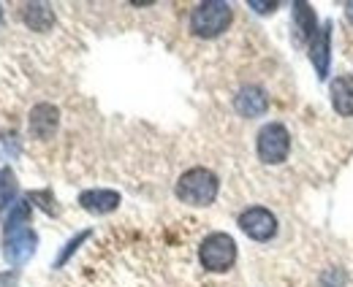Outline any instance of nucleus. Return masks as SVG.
Returning a JSON list of instances; mask_svg holds the SVG:
<instances>
[{
  "label": "nucleus",
  "mask_w": 353,
  "mask_h": 287,
  "mask_svg": "<svg viewBox=\"0 0 353 287\" xmlns=\"http://www.w3.org/2000/svg\"><path fill=\"white\" fill-rule=\"evenodd\" d=\"M221 182L210 168H190L176 182V198L190 206H210L218 198Z\"/></svg>",
  "instance_id": "nucleus-1"
},
{
  "label": "nucleus",
  "mask_w": 353,
  "mask_h": 287,
  "mask_svg": "<svg viewBox=\"0 0 353 287\" xmlns=\"http://www.w3.org/2000/svg\"><path fill=\"white\" fill-rule=\"evenodd\" d=\"M231 6L223 3V0H207V3H199L193 11H190V30L199 36V39H218L221 33L228 30L231 25Z\"/></svg>",
  "instance_id": "nucleus-2"
},
{
  "label": "nucleus",
  "mask_w": 353,
  "mask_h": 287,
  "mask_svg": "<svg viewBox=\"0 0 353 287\" xmlns=\"http://www.w3.org/2000/svg\"><path fill=\"white\" fill-rule=\"evenodd\" d=\"M256 149H259V160L266 165L285 163L288 152H291V133L285 130V125L269 123L259 130L256 138Z\"/></svg>",
  "instance_id": "nucleus-3"
},
{
  "label": "nucleus",
  "mask_w": 353,
  "mask_h": 287,
  "mask_svg": "<svg viewBox=\"0 0 353 287\" xmlns=\"http://www.w3.org/2000/svg\"><path fill=\"white\" fill-rule=\"evenodd\" d=\"M199 257H201V266L207 271L223 274L236 260V242L228 233H210L199 246Z\"/></svg>",
  "instance_id": "nucleus-4"
},
{
  "label": "nucleus",
  "mask_w": 353,
  "mask_h": 287,
  "mask_svg": "<svg viewBox=\"0 0 353 287\" xmlns=\"http://www.w3.org/2000/svg\"><path fill=\"white\" fill-rule=\"evenodd\" d=\"M239 228L253 242H269L277 233V220L264 206H250V209H245L239 214Z\"/></svg>",
  "instance_id": "nucleus-5"
},
{
  "label": "nucleus",
  "mask_w": 353,
  "mask_h": 287,
  "mask_svg": "<svg viewBox=\"0 0 353 287\" xmlns=\"http://www.w3.org/2000/svg\"><path fill=\"white\" fill-rule=\"evenodd\" d=\"M36 233L25 225V228H14V231H6V260L11 266H22L33 257L36 252Z\"/></svg>",
  "instance_id": "nucleus-6"
},
{
  "label": "nucleus",
  "mask_w": 353,
  "mask_h": 287,
  "mask_svg": "<svg viewBox=\"0 0 353 287\" xmlns=\"http://www.w3.org/2000/svg\"><path fill=\"white\" fill-rule=\"evenodd\" d=\"M310 60H312V65H315L318 79H326V76H329V65H332V22H323V25L318 28V33L312 36Z\"/></svg>",
  "instance_id": "nucleus-7"
},
{
  "label": "nucleus",
  "mask_w": 353,
  "mask_h": 287,
  "mask_svg": "<svg viewBox=\"0 0 353 287\" xmlns=\"http://www.w3.org/2000/svg\"><path fill=\"white\" fill-rule=\"evenodd\" d=\"M30 136L39 138V141H46L54 136L57 125H60V111L52 106V103H39L33 111H30Z\"/></svg>",
  "instance_id": "nucleus-8"
},
{
  "label": "nucleus",
  "mask_w": 353,
  "mask_h": 287,
  "mask_svg": "<svg viewBox=\"0 0 353 287\" xmlns=\"http://www.w3.org/2000/svg\"><path fill=\"white\" fill-rule=\"evenodd\" d=\"M234 109L242 117L253 120V117H261L266 109H269V98H266V92L261 87H242L239 95L234 98Z\"/></svg>",
  "instance_id": "nucleus-9"
},
{
  "label": "nucleus",
  "mask_w": 353,
  "mask_h": 287,
  "mask_svg": "<svg viewBox=\"0 0 353 287\" xmlns=\"http://www.w3.org/2000/svg\"><path fill=\"white\" fill-rule=\"evenodd\" d=\"M318 33V19L310 3H294V41L305 46Z\"/></svg>",
  "instance_id": "nucleus-10"
},
{
  "label": "nucleus",
  "mask_w": 353,
  "mask_h": 287,
  "mask_svg": "<svg viewBox=\"0 0 353 287\" xmlns=\"http://www.w3.org/2000/svg\"><path fill=\"white\" fill-rule=\"evenodd\" d=\"M82 209H88L90 214H109L120 206V193L114 190H85L79 195Z\"/></svg>",
  "instance_id": "nucleus-11"
},
{
  "label": "nucleus",
  "mask_w": 353,
  "mask_h": 287,
  "mask_svg": "<svg viewBox=\"0 0 353 287\" xmlns=\"http://www.w3.org/2000/svg\"><path fill=\"white\" fill-rule=\"evenodd\" d=\"M332 106L340 117H353V76H337L332 82Z\"/></svg>",
  "instance_id": "nucleus-12"
},
{
  "label": "nucleus",
  "mask_w": 353,
  "mask_h": 287,
  "mask_svg": "<svg viewBox=\"0 0 353 287\" xmlns=\"http://www.w3.org/2000/svg\"><path fill=\"white\" fill-rule=\"evenodd\" d=\"M22 19L30 30H39V33H44L54 25V14L46 3H28L25 11H22Z\"/></svg>",
  "instance_id": "nucleus-13"
},
{
  "label": "nucleus",
  "mask_w": 353,
  "mask_h": 287,
  "mask_svg": "<svg viewBox=\"0 0 353 287\" xmlns=\"http://www.w3.org/2000/svg\"><path fill=\"white\" fill-rule=\"evenodd\" d=\"M17 198V176L11 168H0V209L14 206Z\"/></svg>",
  "instance_id": "nucleus-14"
},
{
  "label": "nucleus",
  "mask_w": 353,
  "mask_h": 287,
  "mask_svg": "<svg viewBox=\"0 0 353 287\" xmlns=\"http://www.w3.org/2000/svg\"><path fill=\"white\" fill-rule=\"evenodd\" d=\"M30 225V201H17L8 211V220H6V231H14V228H25Z\"/></svg>",
  "instance_id": "nucleus-15"
},
{
  "label": "nucleus",
  "mask_w": 353,
  "mask_h": 287,
  "mask_svg": "<svg viewBox=\"0 0 353 287\" xmlns=\"http://www.w3.org/2000/svg\"><path fill=\"white\" fill-rule=\"evenodd\" d=\"M28 201H36V204L44 209L46 214H54L57 209H54V201H52V195L46 193V190H41V193H30V198Z\"/></svg>",
  "instance_id": "nucleus-16"
},
{
  "label": "nucleus",
  "mask_w": 353,
  "mask_h": 287,
  "mask_svg": "<svg viewBox=\"0 0 353 287\" xmlns=\"http://www.w3.org/2000/svg\"><path fill=\"white\" fill-rule=\"evenodd\" d=\"M90 233L88 231H85V233H79V236H77V239H71V242H68V244H65V249H63V255H60V257H57V266H63V263H65V260H68V257H71V255H74V252H77V246L82 244V242H85V239H88Z\"/></svg>",
  "instance_id": "nucleus-17"
},
{
  "label": "nucleus",
  "mask_w": 353,
  "mask_h": 287,
  "mask_svg": "<svg viewBox=\"0 0 353 287\" xmlns=\"http://www.w3.org/2000/svg\"><path fill=\"white\" fill-rule=\"evenodd\" d=\"M250 8L259 11V14H272L277 8V0H269V3H261V0H250Z\"/></svg>",
  "instance_id": "nucleus-18"
},
{
  "label": "nucleus",
  "mask_w": 353,
  "mask_h": 287,
  "mask_svg": "<svg viewBox=\"0 0 353 287\" xmlns=\"http://www.w3.org/2000/svg\"><path fill=\"white\" fill-rule=\"evenodd\" d=\"M345 17H348V22L353 25V0H348V3H345Z\"/></svg>",
  "instance_id": "nucleus-19"
},
{
  "label": "nucleus",
  "mask_w": 353,
  "mask_h": 287,
  "mask_svg": "<svg viewBox=\"0 0 353 287\" xmlns=\"http://www.w3.org/2000/svg\"><path fill=\"white\" fill-rule=\"evenodd\" d=\"M0 19H3V6H0Z\"/></svg>",
  "instance_id": "nucleus-20"
}]
</instances>
